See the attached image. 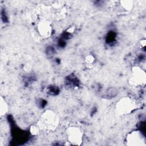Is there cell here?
I'll use <instances>...</instances> for the list:
<instances>
[{
    "mask_svg": "<svg viewBox=\"0 0 146 146\" xmlns=\"http://www.w3.org/2000/svg\"><path fill=\"white\" fill-rule=\"evenodd\" d=\"M38 29L40 35L43 37H48L51 33V27L50 25L47 22L43 21L38 24Z\"/></svg>",
    "mask_w": 146,
    "mask_h": 146,
    "instance_id": "obj_6",
    "label": "cell"
},
{
    "mask_svg": "<svg viewBox=\"0 0 146 146\" xmlns=\"http://www.w3.org/2000/svg\"><path fill=\"white\" fill-rule=\"evenodd\" d=\"M59 119L56 115L52 111L47 110L41 116L39 128L44 129H52L56 128Z\"/></svg>",
    "mask_w": 146,
    "mask_h": 146,
    "instance_id": "obj_1",
    "label": "cell"
},
{
    "mask_svg": "<svg viewBox=\"0 0 146 146\" xmlns=\"http://www.w3.org/2000/svg\"><path fill=\"white\" fill-rule=\"evenodd\" d=\"M68 140L73 145H80L83 137L82 130L76 127H69L66 131Z\"/></svg>",
    "mask_w": 146,
    "mask_h": 146,
    "instance_id": "obj_3",
    "label": "cell"
},
{
    "mask_svg": "<svg viewBox=\"0 0 146 146\" xmlns=\"http://www.w3.org/2000/svg\"><path fill=\"white\" fill-rule=\"evenodd\" d=\"M94 61V58L92 55H89L86 58V62L88 63H92Z\"/></svg>",
    "mask_w": 146,
    "mask_h": 146,
    "instance_id": "obj_10",
    "label": "cell"
},
{
    "mask_svg": "<svg viewBox=\"0 0 146 146\" xmlns=\"http://www.w3.org/2000/svg\"><path fill=\"white\" fill-rule=\"evenodd\" d=\"M121 5L125 10H130L133 6V2L130 1H121Z\"/></svg>",
    "mask_w": 146,
    "mask_h": 146,
    "instance_id": "obj_8",
    "label": "cell"
},
{
    "mask_svg": "<svg viewBox=\"0 0 146 146\" xmlns=\"http://www.w3.org/2000/svg\"><path fill=\"white\" fill-rule=\"evenodd\" d=\"M0 108H1V115H5V113L7 112L8 110V106L6 103V102L1 98V105H0Z\"/></svg>",
    "mask_w": 146,
    "mask_h": 146,
    "instance_id": "obj_7",
    "label": "cell"
},
{
    "mask_svg": "<svg viewBox=\"0 0 146 146\" xmlns=\"http://www.w3.org/2000/svg\"><path fill=\"white\" fill-rule=\"evenodd\" d=\"M146 81L145 72L139 67H135L132 69L130 82L133 85H144Z\"/></svg>",
    "mask_w": 146,
    "mask_h": 146,
    "instance_id": "obj_4",
    "label": "cell"
},
{
    "mask_svg": "<svg viewBox=\"0 0 146 146\" xmlns=\"http://www.w3.org/2000/svg\"><path fill=\"white\" fill-rule=\"evenodd\" d=\"M127 144L129 145H145V139L142 133L135 131L129 133L127 137Z\"/></svg>",
    "mask_w": 146,
    "mask_h": 146,
    "instance_id": "obj_5",
    "label": "cell"
},
{
    "mask_svg": "<svg viewBox=\"0 0 146 146\" xmlns=\"http://www.w3.org/2000/svg\"><path fill=\"white\" fill-rule=\"evenodd\" d=\"M39 127L36 126H32L30 128L31 133L33 135H36L39 132Z\"/></svg>",
    "mask_w": 146,
    "mask_h": 146,
    "instance_id": "obj_9",
    "label": "cell"
},
{
    "mask_svg": "<svg viewBox=\"0 0 146 146\" xmlns=\"http://www.w3.org/2000/svg\"><path fill=\"white\" fill-rule=\"evenodd\" d=\"M135 103L133 100L128 98H124L120 100L116 104V111L120 115L130 113L135 108Z\"/></svg>",
    "mask_w": 146,
    "mask_h": 146,
    "instance_id": "obj_2",
    "label": "cell"
}]
</instances>
